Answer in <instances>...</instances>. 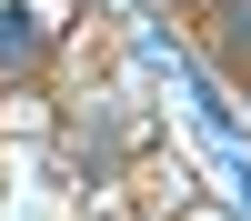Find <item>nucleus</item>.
<instances>
[{
	"instance_id": "f03ea898",
	"label": "nucleus",
	"mask_w": 251,
	"mask_h": 221,
	"mask_svg": "<svg viewBox=\"0 0 251 221\" xmlns=\"http://www.w3.org/2000/svg\"><path fill=\"white\" fill-rule=\"evenodd\" d=\"M221 50L251 60V0H231V10H221Z\"/></svg>"
},
{
	"instance_id": "f257e3e1",
	"label": "nucleus",
	"mask_w": 251,
	"mask_h": 221,
	"mask_svg": "<svg viewBox=\"0 0 251 221\" xmlns=\"http://www.w3.org/2000/svg\"><path fill=\"white\" fill-rule=\"evenodd\" d=\"M0 60H10V71H30V60H40V30H30L20 10H0Z\"/></svg>"
}]
</instances>
